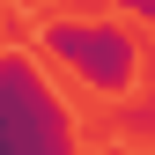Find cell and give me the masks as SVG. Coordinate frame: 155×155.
Wrapping results in <instances>:
<instances>
[{"mask_svg": "<svg viewBox=\"0 0 155 155\" xmlns=\"http://www.w3.org/2000/svg\"><path fill=\"white\" fill-rule=\"evenodd\" d=\"M37 52L59 74H74L89 96H133L148 74V45L140 30L118 15H45L37 22Z\"/></svg>", "mask_w": 155, "mask_h": 155, "instance_id": "obj_1", "label": "cell"}, {"mask_svg": "<svg viewBox=\"0 0 155 155\" xmlns=\"http://www.w3.org/2000/svg\"><path fill=\"white\" fill-rule=\"evenodd\" d=\"M118 8H133V15H148V22H155V0H118Z\"/></svg>", "mask_w": 155, "mask_h": 155, "instance_id": "obj_2", "label": "cell"}, {"mask_svg": "<svg viewBox=\"0 0 155 155\" xmlns=\"http://www.w3.org/2000/svg\"><path fill=\"white\" fill-rule=\"evenodd\" d=\"M22 8H52V0H22Z\"/></svg>", "mask_w": 155, "mask_h": 155, "instance_id": "obj_3", "label": "cell"}]
</instances>
